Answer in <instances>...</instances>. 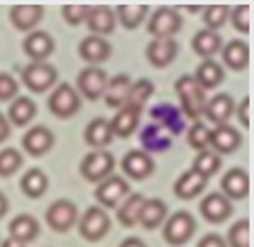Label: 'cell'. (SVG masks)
I'll return each instance as SVG.
<instances>
[{"instance_id":"6da1fadb","label":"cell","mask_w":254,"mask_h":247,"mask_svg":"<svg viewBox=\"0 0 254 247\" xmlns=\"http://www.w3.org/2000/svg\"><path fill=\"white\" fill-rule=\"evenodd\" d=\"M176 95H178V102H181V114L190 121H199L203 116V107H206V90L194 81L192 74H183L176 79Z\"/></svg>"},{"instance_id":"7a4b0ae2","label":"cell","mask_w":254,"mask_h":247,"mask_svg":"<svg viewBox=\"0 0 254 247\" xmlns=\"http://www.w3.org/2000/svg\"><path fill=\"white\" fill-rule=\"evenodd\" d=\"M194 234H196V220H194L188 210H178L171 217H167L164 224H162V236H164L167 245H171V247L185 245Z\"/></svg>"},{"instance_id":"3957f363","label":"cell","mask_w":254,"mask_h":247,"mask_svg":"<svg viewBox=\"0 0 254 247\" xmlns=\"http://www.w3.org/2000/svg\"><path fill=\"white\" fill-rule=\"evenodd\" d=\"M21 81L30 93H49L58 83V72L49 62H30V65L23 67Z\"/></svg>"},{"instance_id":"277c9868","label":"cell","mask_w":254,"mask_h":247,"mask_svg":"<svg viewBox=\"0 0 254 247\" xmlns=\"http://www.w3.org/2000/svg\"><path fill=\"white\" fill-rule=\"evenodd\" d=\"M183 19L178 9L174 7H157L150 16H148V33L153 35V40H167L181 33Z\"/></svg>"},{"instance_id":"5b68a950","label":"cell","mask_w":254,"mask_h":247,"mask_svg":"<svg viewBox=\"0 0 254 247\" xmlns=\"http://www.w3.org/2000/svg\"><path fill=\"white\" fill-rule=\"evenodd\" d=\"M114 169H116V157L109 150H93V153H88L83 157L79 171L88 183L97 185V183H102L104 178L114 174Z\"/></svg>"},{"instance_id":"8992f818","label":"cell","mask_w":254,"mask_h":247,"mask_svg":"<svg viewBox=\"0 0 254 247\" xmlns=\"http://www.w3.org/2000/svg\"><path fill=\"white\" fill-rule=\"evenodd\" d=\"M76 224H79L81 238H83V241H88V243L102 241V238L109 234V229H111V220H109L107 210H104V208H100V206L88 208L86 213L81 215V220L76 222Z\"/></svg>"},{"instance_id":"52a82bcc","label":"cell","mask_w":254,"mask_h":247,"mask_svg":"<svg viewBox=\"0 0 254 247\" xmlns=\"http://www.w3.org/2000/svg\"><path fill=\"white\" fill-rule=\"evenodd\" d=\"M81 109V97L72 83H61L49 95V111L56 118H72Z\"/></svg>"},{"instance_id":"ba28073f","label":"cell","mask_w":254,"mask_h":247,"mask_svg":"<svg viewBox=\"0 0 254 247\" xmlns=\"http://www.w3.org/2000/svg\"><path fill=\"white\" fill-rule=\"evenodd\" d=\"M44 220H47V224L54 229L56 234H67L69 229L76 227L79 210H76V206H74L69 199H58L47 208Z\"/></svg>"},{"instance_id":"9c48e42d","label":"cell","mask_w":254,"mask_h":247,"mask_svg":"<svg viewBox=\"0 0 254 247\" xmlns=\"http://www.w3.org/2000/svg\"><path fill=\"white\" fill-rule=\"evenodd\" d=\"M127 194H129V185L123 176L111 174L102 183L95 185V199L100 203V208H118L123 203Z\"/></svg>"},{"instance_id":"30bf717a","label":"cell","mask_w":254,"mask_h":247,"mask_svg":"<svg viewBox=\"0 0 254 247\" xmlns=\"http://www.w3.org/2000/svg\"><path fill=\"white\" fill-rule=\"evenodd\" d=\"M107 72L102 67H86L76 74V93L79 97H86V100L95 102L100 100L104 90H107Z\"/></svg>"},{"instance_id":"8fae6325","label":"cell","mask_w":254,"mask_h":247,"mask_svg":"<svg viewBox=\"0 0 254 247\" xmlns=\"http://www.w3.org/2000/svg\"><path fill=\"white\" fill-rule=\"evenodd\" d=\"M243 143V136L241 132L236 129V127H231L227 123V125H215L213 129H210V134H208V148L213 150L215 155H231L236 153L238 148H241Z\"/></svg>"},{"instance_id":"7c38bea8","label":"cell","mask_w":254,"mask_h":247,"mask_svg":"<svg viewBox=\"0 0 254 247\" xmlns=\"http://www.w3.org/2000/svg\"><path fill=\"white\" fill-rule=\"evenodd\" d=\"M199 213L201 217L210 224H222V222H227L234 213V203L224 196L222 192H213L203 196L199 203Z\"/></svg>"},{"instance_id":"4fadbf2b","label":"cell","mask_w":254,"mask_h":247,"mask_svg":"<svg viewBox=\"0 0 254 247\" xmlns=\"http://www.w3.org/2000/svg\"><path fill=\"white\" fill-rule=\"evenodd\" d=\"M56 143V136L54 132L44 125H35L30 127L26 134H23V139H21V146L26 150L30 157H42V155H47Z\"/></svg>"},{"instance_id":"5bb4252c","label":"cell","mask_w":254,"mask_h":247,"mask_svg":"<svg viewBox=\"0 0 254 247\" xmlns=\"http://www.w3.org/2000/svg\"><path fill=\"white\" fill-rule=\"evenodd\" d=\"M121 167L127 178H132V181H146L148 176L155 171V162L148 153H143L141 148H136V150H129V153L123 157Z\"/></svg>"},{"instance_id":"9a60e30c","label":"cell","mask_w":254,"mask_h":247,"mask_svg":"<svg viewBox=\"0 0 254 247\" xmlns=\"http://www.w3.org/2000/svg\"><path fill=\"white\" fill-rule=\"evenodd\" d=\"M56 42L44 30H33L23 37V51L33 62H47V58L54 54Z\"/></svg>"},{"instance_id":"2e32d148","label":"cell","mask_w":254,"mask_h":247,"mask_svg":"<svg viewBox=\"0 0 254 247\" xmlns=\"http://www.w3.org/2000/svg\"><path fill=\"white\" fill-rule=\"evenodd\" d=\"M234 114H236V102L229 93H217L203 107V118H208V123H213V125H227Z\"/></svg>"},{"instance_id":"e0dca14e","label":"cell","mask_w":254,"mask_h":247,"mask_svg":"<svg viewBox=\"0 0 254 247\" xmlns=\"http://www.w3.org/2000/svg\"><path fill=\"white\" fill-rule=\"evenodd\" d=\"M42 16H44V7L42 5H14L9 9V21L12 26L21 33H33L40 26Z\"/></svg>"},{"instance_id":"ac0fdd59","label":"cell","mask_w":254,"mask_h":247,"mask_svg":"<svg viewBox=\"0 0 254 247\" xmlns=\"http://www.w3.org/2000/svg\"><path fill=\"white\" fill-rule=\"evenodd\" d=\"M79 56H81V61L88 62V67H97L100 62L109 61V56H111V44H109L104 37L90 35V37H83V40H81Z\"/></svg>"},{"instance_id":"d6986e66","label":"cell","mask_w":254,"mask_h":247,"mask_svg":"<svg viewBox=\"0 0 254 247\" xmlns=\"http://www.w3.org/2000/svg\"><path fill=\"white\" fill-rule=\"evenodd\" d=\"M220 185H222V194H224L229 201H241L250 194V176L245 174L243 169L234 167L222 176Z\"/></svg>"},{"instance_id":"ffe728a7","label":"cell","mask_w":254,"mask_h":247,"mask_svg":"<svg viewBox=\"0 0 254 247\" xmlns=\"http://www.w3.org/2000/svg\"><path fill=\"white\" fill-rule=\"evenodd\" d=\"M86 26L90 28V33L97 35V37L111 35L116 30V12L109 5H90Z\"/></svg>"},{"instance_id":"44dd1931","label":"cell","mask_w":254,"mask_h":247,"mask_svg":"<svg viewBox=\"0 0 254 247\" xmlns=\"http://www.w3.org/2000/svg\"><path fill=\"white\" fill-rule=\"evenodd\" d=\"M178 56V44H176L174 37H167V40H153L146 49V58L153 67H167L176 61Z\"/></svg>"},{"instance_id":"7402d4cb","label":"cell","mask_w":254,"mask_h":247,"mask_svg":"<svg viewBox=\"0 0 254 247\" xmlns=\"http://www.w3.org/2000/svg\"><path fill=\"white\" fill-rule=\"evenodd\" d=\"M7 231H9V238L28 245V243L37 241V236H40V222H37V217H33V215H28V213L16 215L9 222Z\"/></svg>"},{"instance_id":"603a6c76","label":"cell","mask_w":254,"mask_h":247,"mask_svg":"<svg viewBox=\"0 0 254 247\" xmlns=\"http://www.w3.org/2000/svg\"><path fill=\"white\" fill-rule=\"evenodd\" d=\"M139 118H141V111L132 107H123L116 111V116L109 121V127H111V134L116 136H121V139H127V136H132L136 129H139Z\"/></svg>"},{"instance_id":"cb8c5ba5","label":"cell","mask_w":254,"mask_h":247,"mask_svg":"<svg viewBox=\"0 0 254 247\" xmlns=\"http://www.w3.org/2000/svg\"><path fill=\"white\" fill-rule=\"evenodd\" d=\"M37 116V104L33 102V97H26V95H19L9 102V109H7V121L9 125L16 127H26L33 123V118Z\"/></svg>"},{"instance_id":"d4e9b609","label":"cell","mask_w":254,"mask_h":247,"mask_svg":"<svg viewBox=\"0 0 254 247\" xmlns=\"http://www.w3.org/2000/svg\"><path fill=\"white\" fill-rule=\"evenodd\" d=\"M222 62L234 69V72H243L250 65V47L243 40H231L227 44H222Z\"/></svg>"},{"instance_id":"484cf974","label":"cell","mask_w":254,"mask_h":247,"mask_svg":"<svg viewBox=\"0 0 254 247\" xmlns=\"http://www.w3.org/2000/svg\"><path fill=\"white\" fill-rule=\"evenodd\" d=\"M129 88H132V79L127 74H116L114 79L107 81V90H104V102H107L111 109H123L127 104V95H129Z\"/></svg>"},{"instance_id":"4316f807","label":"cell","mask_w":254,"mask_h":247,"mask_svg":"<svg viewBox=\"0 0 254 247\" xmlns=\"http://www.w3.org/2000/svg\"><path fill=\"white\" fill-rule=\"evenodd\" d=\"M169 217V208L162 199H146L141 206V215H139V224L146 231L160 229L164 224V220Z\"/></svg>"},{"instance_id":"83f0119b","label":"cell","mask_w":254,"mask_h":247,"mask_svg":"<svg viewBox=\"0 0 254 247\" xmlns=\"http://www.w3.org/2000/svg\"><path fill=\"white\" fill-rule=\"evenodd\" d=\"M83 141L95 150H104L114 141V134H111L107 118H93L88 123L86 129H83Z\"/></svg>"},{"instance_id":"f1b7e54d","label":"cell","mask_w":254,"mask_h":247,"mask_svg":"<svg viewBox=\"0 0 254 247\" xmlns=\"http://www.w3.org/2000/svg\"><path fill=\"white\" fill-rule=\"evenodd\" d=\"M206 183L208 181L203 176H199L196 171L188 169V171L178 176V181L174 183V194L183 201H190V199H194V196H199V194L206 189Z\"/></svg>"},{"instance_id":"f546056e","label":"cell","mask_w":254,"mask_h":247,"mask_svg":"<svg viewBox=\"0 0 254 247\" xmlns=\"http://www.w3.org/2000/svg\"><path fill=\"white\" fill-rule=\"evenodd\" d=\"M222 49V35L213 33V30H206L201 28L199 33L192 37V51L203 61H213L215 54H220Z\"/></svg>"},{"instance_id":"4dcf8cb0","label":"cell","mask_w":254,"mask_h":247,"mask_svg":"<svg viewBox=\"0 0 254 247\" xmlns=\"http://www.w3.org/2000/svg\"><path fill=\"white\" fill-rule=\"evenodd\" d=\"M192 76L203 90H213L224 81V67L217 61H201V65L194 69Z\"/></svg>"},{"instance_id":"1f68e13d","label":"cell","mask_w":254,"mask_h":247,"mask_svg":"<svg viewBox=\"0 0 254 247\" xmlns=\"http://www.w3.org/2000/svg\"><path fill=\"white\" fill-rule=\"evenodd\" d=\"M146 196L143 194H127L123 203L116 210V217L125 229H132L139 224V215H141V206H143Z\"/></svg>"},{"instance_id":"d6a6232c","label":"cell","mask_w":254,"mask_h":247,"mask_svg":"<svg viewBox=\"0 0 254 247\" xmlns=\"http://www.w3.org/2000/svg\"><path fill=\"white\" fill-rule=\"evenodd\" d=\"M19 187L28 199H40V196H44L49 189V176L37 167L28 169L26 174H23V178H21Z\"/></svg>"},{"instance_id":"836d02e7","label":"cell","mask_w":254,"mask_h":247,"mask_svg":"<svg viewBox=\"0 0 254 247\" xmlns=\"http://www.w3.org/2000/svg\"><path fill=\"white\" fill-rule=\"evenodd\" d=\"M114 12H116V21H118L123 28H127V30H136V28L148 19L150 7L148 5H118Z\"/></svg>"},{"instance_id":"e575fe53","label":"cell","mask_w":254,"mask_h":247,"mask_svg":"<svg viewBox=\"0 0 254 247\" xmlns=\"http://www.w3.org/2000/svg\"><path fill=\"white\" fill-rule=\"evenodd\" d=\"M153 118H155V125H160L164 132H171V134H178L185 127L183 123V114L178 109L169 107V104H160L157 109H153Z\"/></svg>"},{"instance_id":"d590c367","label":"cell","mask_w":254,"mask_h":247,"mask_svg":"<svg viewBox=\"0 0 254 247\" xmlns=\"http://www.w3.org/2000/svg\"><path fill=\"white\" fill-rule=\"evenodd\" d=\"M141 143H143V153H150V150H153V153H162V150H167V148L171 146V136H169L160 125L150 123V125L141 132Z\"/></svg>"},{"instance_id":"8d00e7d4","label":"cell","mask_w":254,"mask_h":247,"mask_svg":"<svg viewBox=\"0 0 254 247\" xmlns=\"http://www.w3.org/2000/svg\"><path fill=\"white\" fill-rule=\"evenodd\" d=\"M222 167V157L220 155H215L210 148H206V150H201V153H196V157H194L192 162V171H196L199 176H203V178H210V176H215L217 171H220Z\"/></svg>"},{"instance_id":"74e56055","label":"cell","mask_w":254,"mask_h":247,"mask_svg":"<svg viewBox=\"0 0 254 247\" xmlns=\"http://www.w3.org/2000/svg\"><path fill=\"white\" fill-rule=\"evenodd\" d=\"M155 93V86L153 81L148 79H139V81H132V88H129V95H127V104L125 107H132L136 111L146 107V102L150 100V95Z\"/></svg>"},{"instance_id":"f35d334b","label":"cell","mask_w":254,"mask_h":247,"mask_svg":"<svg viewBox=\"0 0 254 247\" xmlns=\"http://www.w3.org/2000/svg\"><path fill=\"white\" fill-rule=\"evenodd\" d=\"M229 9H231V7H227V5H208V7H203V23H206V30L217 33L222 26H227Z\"/></svg>"},{"instance_id":"ab89813d","label":"cell","mask_w":254,"mask_h":247,"mask_svg":"<svg viewBox=\"0 0 254 247\" xmlns=\"http://www.w3.org/2000/svg\"><path fill=\"white\" fill-rule=\"evenodd\" d=\"M229 21L231 26L243 35H250L252 30V5H236L229 9Z\"/></svg>"},{"instance_id":"60d3db41","label":"cell","mask_w":254,"mask_h":247,"mask_svg":"<svg viewBox=\"0 0 254 247\" xmlns=\"http://www.w3.org/2000/svg\"><path fill=\"white\" fill-rule=\"evenodd\" d=\"M23 164V155L16 148H2L0 150V176L2 178H9L21 169Z\"/></svg>"},{"instance_id":"b9f144b4","label":"cell","mask_w":254,"mask_h":247,"mask_svg":"<svg viewBox=\"0 0 254 247\" xmlns=\"http://www.w3.org/2000/svg\"><path fill=\"white\" fill-rule=\"evenodd\" d=\"M227 247H250V220H238L229 227Z\"/></svg>"},{"instance_id":"7bdbcfd3","label":"cell","mask_w":254,"mask_h":247,"mask_svg":"<svg viewBox=\"0 0 254 247\" xmlns=\"http://www.w3.org/2000/svg\"><path fill=\"white\" fill-rule=\"evenodd\" d=\"M208 134H210L208 125H203L201 121H196L188 129V143L196 150V153H201V150H206L208 148Z\"/></svg>"},{"instance_id":"ee69618b","label":"cell","mask_w":254,"mask_h":247,"mask_svg":"<svg viewBox=\"0 0 254 247\" xmlns=\"http://www.w3.org/2000/svg\"><path fill=\"white\" fill-rule=\"evenodd\" d=\"M88 12H90V5H63V19H65L69 26L86 23Z\"/></svg>"},{"instance_id":"f6af8a7d","label":"cell","mask_w":254,"mask_h":247,"mask_svg":"<svg viewBox=\"0 0 254 247\" xmlns=\"http://www.w3.org/2000/svg\"><path fill=\"white\" fill-rule=\"evenodd\" d=\"M19 97V81L12 74H0V102H12Z\"/></svg>"},{"instance_id":"bcb514c9","label":"cell","mask_w":254,"mask_h":247,"mask_svg":"<svg viewBox=\"0 0 254 247\" xmlns=\"http://www.w3.org/2000/svg\"><path fill=\"white\" fill-rule=\"evenodd\" d=\"M250 111H252V97H250V95H245V97H243V102L236 107L238 121H241V125L245 127V129H250V127H252V116H250Z\"/></svg>"},{"instance_id":"7dc6e473","label":"cell","mask_w":254,"mask_h":247,"mask_svg":"<svg viewBox=\"0 0 254 247\" xmlns=\"http://www.w3.org/2000/svg\"><path fill=\"white\" fill-rule=\"evenodd\" d=\"M196 247H227V241L220 234H208L196 243Z\"/></svg>"},{"instance_id":"c3c4849f","label":"cell","mask_w":254,"mask_h":247,"mask_svg":"<svg viewBox=\"0 0 254 247\" xmlns=\"http://www.w3.org/2000/svg\"><path fill=\"white\" fill-rule=\"evenodd\" d=\"M9 134H12V125H9V121H7V116L0 111V143L5 139H9Z\"/></svg>"},{"instance_id":"681fc988","label":"cell","mask_w":254,"mask_h":247,"mask_svg":"<svg viewBox=\"0 0 254 247\" xmlns=\"http://www.w3.org/2000/svg\"><path fill=\"white\" fill-rule=\"evenodd\" d=\"M118 247H148V245L141 241V238H125V241H123Z\"/></svg>"},{"instance_id":"f907efd6","label":"cell","mask_w":254,"mask_h":247,"mask_svg":"<svg viewBox=\"0 0 254 247\" xmlns=\"http://www.w3.org/2000/svg\"><path fill=\"white\" fill-rule=\"evenodd\" d=\"M9 210V201H7V196L2 192H0V220L5 217V213Z\"/></svg>"},{"instance_id":"816d5d0a","label":"cell","mask_w":254,"mask_h":247,"mask_svg":"<svg viewBox=\"0 0 254 247\" xmlns=\"http://www.w3.org/2000/svg\"><path fill=\"white\" fill-rule=\"evenodd\" d=\"M0 247H26V245L19 241H14V238H5V241H0Z\"/></svg>"}]
</instances>
